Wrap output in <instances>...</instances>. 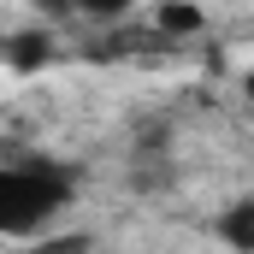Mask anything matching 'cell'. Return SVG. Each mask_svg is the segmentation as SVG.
Returning <instances> with one entry per match:
<instances>
[{"mask_svg":"<svg viewBox=\"0 0 254 254\" xmlns=\"http://www.w3.org/2000/svg\"><path fill=\"white\" fill-rule=\"evenodd\" d=\"M71 201H77V166L54 154H12L0 166V237L36 243Z\"/></svg>","mask_w":254,"mask_h":254,"instance_id":"cell-1","label":"cell"},{"mask_svg":"<svg viewBox=\"0 0 254 254\" xmlns=\"http://www.w3.org/2000/svg\"><path fill=\"white\" fill-rule=\"evenodd\" d=\"M219 243H231L237 254H254V195H243V201H231L225 213H219Z\"/></svg>","mask_w":254,"mask_h":254,"instance_id":"cell-2","label":"cell"},{"mask_svg":"<svg viewBox=\"0 0 254 254\" xmlns=\"http://www.w3.org/2000/svg\"><path fill=\"white\" fill-rule=\"evenodd\" d=\"M154 30L172 36V42H190V36L207 30V12L201 6H154Z\"/></svg>","mask_w":254,"mask_h":254,"instance_id":"cell-3","label":"cell"},{"mask_svg":"<svg viewBox=\"0 0 254 254\" xmlns=\"http://www.w3.org/2000/svg\"><path fill=\"white\" fill-rule=\"evenodd\" d=\"M24 254H89V237H77V231H65V237H36V243H24Z\"/></svg>","mask_w":254,"mask_h":254,"instance_id":"cell-4","label":"cell"},{"mask_svg":"<svg viewBox=\"0 0 254 254\" xmlns=\"http://www.w3.org/2000/svg\"><path fill=\"white\" fill-rule=\"evenodd\" d=\"M48 60V36H18V42H12V65H18V71H24V65H42Z\"/></svg>","mask_w":254,"mask_h":254,"instance_id":"cell-5","label":"cell"},{"mask_svg":"<svg viewBox=\"0 0 254 254\" xmlns=\"http://www.w3.org/2000/svg\"><path fill=\"white\" fill-rule=\"evenodd\" d=\"M243 107H249V113H254V71H249V77H243Z\"/></svg>","mask_w":254,"mask_h":254,"instance_id":"cell-6","label":"cell"}]
</instances>
